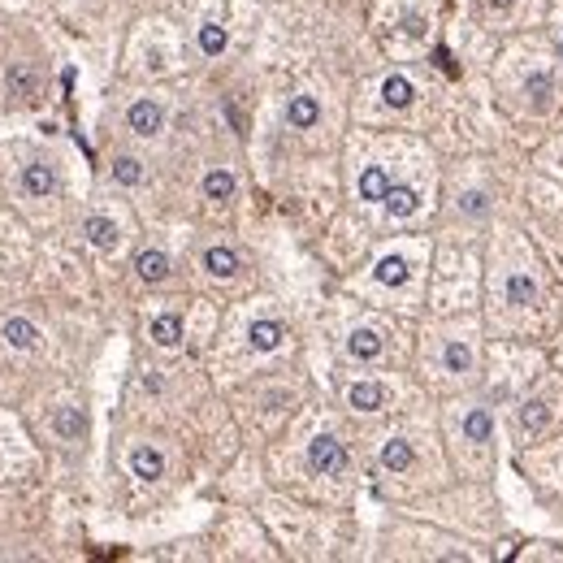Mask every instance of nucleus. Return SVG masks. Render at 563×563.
<instances>
[{
    "label": "nucleus",
    "mask_w": 563,
    "mask_h": 563,
    "mask_svg": "<svg viewBox=\"0 0 563 563\" xmlns=\"http://www.w3.org/2000/svg\"><path fill=\"white\" fill-rule=\"evenodd\" d=\"M442 364H446V373H468V369H472V351H468L464 343H446Z\"/></svg>",
    "instance_id": "24"
},
{
    "label": "nucleus",
    "mask_w": 563,
    "mask_h": 563,
    "mask_svg": "<svg viewBox=\"0 0 563 563\" xmlns=\"http://www.w3.org/2000/svg\"><path fill=\"white\" fill-rule=\"evenodd\" d=\"M381 204H386V213H390V217H412V213L420 208V195H416L412 187H390Z\"/></svg>",
    "instance_id": "9"
},
{
    "label": "nucleus",
    "mask_w": 563,
    "mask_h": 563,
    "mask_svg": "<svg viewBox=\"0 0 563 563\" xmlns=\"http://www.w3.org/2000/svg\"><path fill=\"white\" fill-rule=\"evenodd\" d=\"M204 269H208L213 277H234L239 273V256L230 247H208L204 251Z\"/></svg>",
    "instance_id": "11"
},
{
    "label": "nucleus",
    "mask_w": 563,
    "mask_h": 563,
    "mask_svg": "<svg viewBox=\"0 0 563 563\" xmlns=\"http://www.w3.org/2000/svg\"><path fill=\"white\" fill-rule=\"evenodd\" d=\"M126 121H131V131L135 135H143V139H152L165 126V109L157 105V100H135L131 105V113H126Z\"/></svg>",
    "instance_id": "2"
},
{
    "label": "nucleus",
    "mask_w": 563,
    "mask_h": 563,
    "mask_svg": "<svg viewBox=\"0 0 563 563\" xmlns=\"http://www.w3.org/2000/svg\"><path fill=\"white\" fill-rule=\"evenodd\" d=\"M546 416H550V412H546V403H542V399H529V403H524V412H520L524 429H542V425H546Z\"/></svg>",
    "instance_id": "26"
},
{
    "label": "nucleus",
    "mask_w": 563,
    "mask_h": 563,
    "mask_svg": "<svg viewBox=\"0 0 563 563\" xmlns=\"http://www.w3.org/2000/svg\"><path fill=\"white\" fill-rule=\"evenodd\" d=\"M83 234H87V243H91V247L113 251V247H117V239H121V230H117V221H109V217H87V221H83Z\"/></svg>",
    "instance_id": "4"
},
{
    "label": "nucleus",
    "mask_w": 563,
    "mask_h": 563,
    "mask_svg": "<svg viewBox=\"0 0 563 563\" xmlns=\"http://www.w3.org/2000/svg\"><path fill=\"white\" fill-rule=\"evenodd\" d=\"M529 95L533 100H546L550 95V74H533V79H529Z\"/></svg>",
    "instance_id": "28"
},
{
    "label": "nucleus",
    "mask_w": 563,
    "mask_h": 563,
    "mask_svg": "<svg viewBox=\"0 0 563 563\" xmlns=\"http://www.w3.org/2000/svg\"><path fill=\"white\" fill-rule=\"evenodd\" d=\"M113 178L121 187H139L143 183V165L135 161V157H117V165H113Z\"/></svg>",
    "instance_id": "25"
},
{
    "label": "nucleus",
    "mask_w": 563,
    "mask_h": 563,
    "mask_svg": "<svg viewBox=\"0 0 563 563\" xmlns=\"http://www.w3.org/2000/svg\"><path fill=\"white\" fill-rule=\"evenodd\" d=\"M381 464H386L390 472H403L407 464H412V446H407L403 438H390L386 446H381Z\"/></svg>",
    "instance_id": "21"
},
{
    "label": "nucleus",
    "mask_w": 563,
    "mask_h": 563,
    "mask_svg": "<svg viewBox=\"0 0 563 563\" xmlns=\"http://www.w3.org/2000/svg\"><path fill=\"white\" fill-rule=\"evenodd\" d=\"M225 27H217V22H204V27H199V48H204V53H208V57H217V53H225Z\"/></svg>",
    "instance_id": "23"
},
{
    "label": "nucleus",
    "mask_w": 563,
    "mask_h": 563,
    "mask_svg": "<svg viewBox=\"0 0 563 563\" xmlns=\"http://www.w3.org/2000/svg\"><path fill=\"white\" fill-rule=\"evenodd\" d=\"M347 351L355 355V360H377L381 355V334L377 329H355V334L347 338Z\"/></svg>",
    "instance_id": "12"
},
{
    "label": "nucleus",
    "mask_w": 563,
    "mask_h": 563,
    "mask_svg": "<svg viewBox=\"0 0 563 563\" xmlns=\"http://www.w3.org/2000/svg\"><path fill=\"white\" fill-rule=\"evenodd\" d=\"M135 269H139L143 282H165L169 277V256L165 251H143L139 260H135Z\"/></svg>",
    "instance_id": "16"
},
{
    "label": "nucleus",
    "mask_w": 563,
    "mask_h": 563,
    "mask_svg": "<svg viewBox=\"0 0 563 563\" xmlns=\"http://www.w3.org/2000/svg\"><path fill=\"white\" fill-rule=\"evenodd\" d=\"M373 277L381 282V286H403V282H407V260H403V256H386V260L373 269Z\"/></svg>",
    "instance_id": "19"
},
{
    "label": "nucleus",
    "mask_w": 563,
    "mask_h": 563,
    "mask_svg": "<svg viewBox=\"0 0 563 563\" xmlns=\"http://www.w3.org/2000/svg\"><path fill=\"white\" fill-rule=\"evenodd\" d=\"M131 468H135L139 481H157L165 472V459H161V451H152V446H135L131 451Z\"/></svg>",
    "instance_id": "8"
},
{
    "label": "nucleus",
    "mask_w": 563,
    "mask_h": 563,
    "mask_svg": "<svg viewBox=\"0 0 563 563\" xmlns=\"http://www.w3.org/2000/svg\"><path fill=\"white\" fill-rule=\"evenodd\" d=\"M53 425H57L61 438H83V433H87V416H83V407H61Z\"/></svg>",
    "instance_id": "17"
},
{
    "label": "nucleus",
    "mask_w": 563,
    "mask_h": 563,
    "mask_svg": "<svg viewBox=\"0 0 563 563\" xmlns=\"http://www.w3.org/2000/svg\"><path fill=\"white\" fill-rule=\"evenodd\" d=\"M559 48H563V44H559Z\"/></svg>",
    "instance_id": "30"
},
{
    "label": "nucleus",
    "mask_w": 563,
    "mask_h": 563,
    "mask_svg": "<svg viewBox=\"0 0 563 563\" xmlns=\"http://www.w3.org/2000/svg\"><path fill=\"white\" fill-rule=\"evenodd\" d=\"M247 338H251L256 351H277V347H282V325H277V321H251Z\"/></svg>",
    "instance_id": "13"
},
{
    "label": "nucleus",
    "mask_w": 563,
    "mask_h": 563,
    "mask_svg": "<svg viewBox=\"0 0 563 563\" xmlns=\"http://www.w3.org/2000/svg\"><path fill=\"white\" fill-rule=\"evenodd\" d=\"M386 191H390L386 169H381V165H369V169L360 173V199H386Z\"/></svg>",
    "instance_id": "15"
},
{
    "label": "nucleus",
    "mask_w": 563,
    "mask_h": 563,
    "mask_svg": "<svg viewBox=\"0 0 563 563\" xmlns=\"http://www.w3.org/2000/svg\"><path fill=\"white\" fill-rule=\"evenodd\" d=\"M464 208H468V213H481L485 199H481V195H464Z\"/></svg>",
    "instance_id": "29"
},
{
    "label": "nucleus",
    "mask_w": 563,
    "mask_h": 563,
    "mask_svg": "<svg viewBox=\"0 0 563 563\" xmlns=\"http://www.w3.org/2000/svg\"><path fill=\"white\" fill-rule=\"evenodd\" d=\"M507 303H520V308H529V303H537V282L529 273H511L507 277V286H503Z\"/></svg>",
    "instance_id": "10"
},
{
    "label": "nucleus",
    "mask_w": 563,
    "mask_h": 563,
    "mask_svg": "<svg viewBox=\"0 0 563 563\" xmlns=\"http://www.w3.org/2000/svg\"><path fill=\"white\" fill-rule=\"evenodd\" d=\"M152 343H157V347H178V343H183V317H157V321H152Z\"/></svg>",
    "instance_id": "14"
},
{
    "label": "nucleus",
    "mask_w": 563,
    "mask_h": 563,
    "mask_svg": "<svg viewBox=\"0 0 563 563\" xmlns=\"http://www.w3.org/2000/svg\"><path fill=\"white\" fill-rule=\"evenodd\" d=\"M22 191L35 195V199L53 195V191H57V173L48 169V165H27V169H22Z\"/></svg>",
    "instance_id": "7"
},
{
    "label": "nucleus",
    "mask_w": 563,
    "mask_h": 563,
    "mask_svg": "<svg viewBox=\"0 0 563 563\" xmlns=\"http://www.w3.org/2000/svg\"><path fill=\"white\" fill-rule=\"evenodd\" d=\"M347 403L355 412H381V407H386V386H381V381H355L347 390Z\"/></svg>",
    "instance_id": "3"
},
{
    "label": "nucleus",
    "mask_w": 563,
    "mask_h": 563,
    "mask_svg": "<svg viewBox=\"0 0 563 563\" xmlns=\"http://www.w3.org/2000/svg\"><path fill=\"white\" fill-rule=\"evenodd\" d=\"M0 338H5L9 347H18V351H31V347L39 343V329H35L27 317H9L5 325H0Z\"/></svg>",
    "instance_id": "5"
},
{
    "label": "nucleus",
    "mask_w": 563,
    "mask_h": 563,
    "mask_svg": "<svg viewBox=\"0 0 563 563\" xmlns=\"http://www.w3.org/2000/svg\"><path fill=\"white\" fill-rule=\"evenodd\" d=\"M308 464H312L317 472H325V477H334V472H343V468H347V451H343V442H338V438L321 433V438H312V442H308Z\"/></svg>",
    "instance_id": "1"
},
{
    "label": "nucleus",
    "mask_w": 563,
    "mask_h": 563,
    "mask_svg": "<svg viewBox=\"0 0 563 563\" xmlns=\"http://www.w3.org/2000/svg\"><path fill=\"white\" fill-rule=\"evenodd\" d=\"M381 95H386L390 109H403V105H412V83H407L403 74H390V79L381 83Z\"/></svg>",
    "instance_id": "20"
},
{
    "label": "nucleus",
    "mask_w": 563,
    "mask_h": 563,
    "mask_svg": "<svg viewBox=\"0 0 563 563\" xmlns=\"http://www.w3.org/2000/svg\"><path fill=\"white\" fill-rule=\"evenodd\" d=\"M204 195H208V199H230V195H234V173H230V169H213L208 178H204Z\"/></svg>",
    "instance_id": "22"
},
{
    "label": "nucleus",
    "mask_w": 563,
    "mask_h": 563,
    "mask_svg": "<svg viewBox=\"0 0 563 563\" xmlns=\"http://www.w3.org/2000/svg\"><path fill=\"white\" fill-rule=\"evenodd\" d=\"M490 429H494V420H490L485 407H472V412L464 416V438L468 442H490Z\"/></svg>",
    "instance_id": "18"
},
{
    "label": "nucleus",
    "mask_w": 563,
    "mask_h": 563,
    "mask_svg": "<svg viewBox=\"0 0 563 563\" xmlns=\"http://www.w3.org/2000/svg\"><path fill=\"white\" fill-rule=\"evenodd\" d=\"M286 121L295 126V131H312V126L321 121V105L312 95H291V105H286Z\"/></svg>",
    "instance_id": "6"
},
{
    "label": "nucleus",
    "mask_w": 563,
    "mask_h": 563,
    "mask_svg": "<svg viewBox=\"0 0 563 563\" xmlns=\"http://www.w3.org/2000/svg\"><path fill=\"white\" fill-rule=\"evenodd\" d=\"M9 87L18 95H35V74L31 69H9Z\"/></svg>",
    "instance_id": "27"
}]
</instances>
